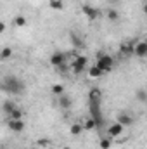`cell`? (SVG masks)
I'll list each match as a JSON object with an SVG mask.
<instances>
[{
  "label": "cell",
  "instance_id": "cell-24",
  "mask_svg": "<svg viewBox=\"0 0 147 149\" xmlns=\"http://www.w3.org/2000/svg\"><path fill=\"white\" fill-rule=\"evenodd\" d=\"M14 24L16 26H26V17H23V16L14 17Z\"/></svg>",
  "mask_w": 147,
  "mask_h": 149
},
{
  "label": "cell",
  "instance_id": "cell-20",
  "mask_svg": "<svg viewBox=\"0 0 147 149\" xmlns=\"http://www.w3.org/2000/svg\"><path fill=\"white\" fill-rule=\"evenodd\" d=\"M135 95H137V99H139L140 102H147V92H146V88H139V90L135 92Z\"/></svg>",
  "mask_w": 147,
  "mask_h": 149
},
{
  "label": "cell",
  "instance_id": "cell-16",
  "mask_svg": "<svg viewBox=\"0 0 147 149\" xmlns=\"http://www.w3.org/2000/svg\"><path fill=\"white\" fill-rule=\"evenodd\" d=\"M10 56H12V49L10 47H3L2 52H0V61H7Z\"/></svg>",
  "mask_w": 147,
  "mask_h": 149
},
{
  "label": "cell",
  "instance_id": "cell-7",
  "mask_svg": "<svg viewBox=\"0 0 147 149\" xmlns=\"http://www.w3.org/2000/svg\"><path fill=\"white\" fill-rule=\"evenodd\" d=\"M9 128L12 132H23L24 130V121L23 120H9Z\"/></svg>",
  "mask_w": 147,
  "mask_h": 149
},
{
  "label": "cell",
  "instance_id": "cell-17",
  "mask_svg": "<svg viewBox=\"0 0 147 149\" xmlns=\"http://www.w3.org/2000/svg\"><path fill=\"white\" fill-rule=\"evenodd\" d=\"M83 130H85V128H83V125H80V123H74V125H71V128H69L71 135H80Z\"/></svg>",
  "mask_w": 147,
  "mask_h": 149
},
{
  "label": "cell",
  "instance_id": "cell-23",
  "mask_svg": "<svg viewBox=\"0 0 147 149\" xmlns=\"http://www.w3.org/2000/svg\"><path fill=\"white\" fill-rule=\"evenodd\" d=\"M111 144H112V137H107V139H102L101 141V148L102 149H109Z\"/></svg>",
  "mask_w": 147,
  "mask_h": 149
},
{
  "label": "cell",
  "instance_id": "cell-2",
  "mask_svg": "<svg viewBox=\"0 0 147 149\" xmlns=\"http://www.w3.org/2000/svg\"><path fill=\"white\" fill-rule=\"evenodd\" d=\"M90 102V118L95 120L97 123V128H101L104 125V116H102V111H101V102L97 101H88Z\"/></svg>",
  "mask_w": 147,
  "mask_h": 149
},
{
  "label": "cell",
  "instance_id": "cell-27",
  "mask_svg": "<svg viewBox=\"0 0 147 149\" xmlns=\"http://www.w3.org/2000/svg\"><path fill=\"white\" fill-rule=\"evenodd\" d=\"M38 144H40V146H43V148H47V146H49V141H47V139H43V141L40 139V141H38Z\"/></svg>",
  "mask_w": 147,
  "mask_h": 149
},
{
  "label": "cell",
  "instance_id": "cell-26",
  "mask_svg": "<svg viewBox=\"0 0 147 149\" xmlns=\"http://www.w3.org/2000/svg\"><path fill=\"white\" fill-rule=\"evenodd\" d=\"M50 7L61 10V9H62V2H61V0H50Z\"/></svg>",
  "mask_w": 147,
  "mask_h": 149
},
{
  "label": "cell",
  "instance_id": "cell-8",
  "mask_svg": "<svg viewBox=\"0 0 147 149\" xmlns=\"http://www.w3.org/2000/svg\"><path fill=\"white\" fill-rule=\"evenodd\" d=\"M116 118H118V123H121L123 127H130V125L133 123V118H132L128 113H119Z\"/></svg>",
  "mask_w": 147,
  "mask_h": 149
},
{
  "label": "cell",
  "instance_id": "cell-25",
  "mask_svg": "<svg viewBox=\"0 0 147 149\" xmlns=\"http://www.w3.org/2000/svg\"><path fill=\"white\" fill-rule=\"evenodd\" d=\"M107 17H109L111 21H118V19H119V14H118V10L109 9V12H107Z\"/></svg>",
  "mask_w": 147,
  "mask_h": 149
},
{
  "label": "cell",
  "instance_id": "cell-14",
  "mask_svg": "<svg viewBox=\"0 0 147 149\" xmlns=\"http://www.w3.org/2000/svg\"><path fill=\"white\" fill-rule=\"evenodd\" d=\"M71 97H68V95H61V99H59V106L62 108V109H69L71 108Z\"/></svg>",
  "mask_w": 147,
  "mask_h": 149
},
{
  "label": "cell",
  "instance_id": "cell-3",
  "mask_svg": "<svg viewBox=\"0 0 147 149\" xmlns=\"http://www.w3.org/2000/svg\"><path fill=\"white\" fill-rule=\"evenodd\" d=\"M95 66H99L104 73H107V71L112 70V57H111V56H106V54L97 56V63H95Z\"/></svg>",
  "mask_w": 147,
  "mask_h": 149
},
{
  "label": "cell",
  "instance_id": "cell-4",
  "mask_svg": "<svg viewBox=\"0 0 147 149\" xmlns=\"http://www.w3.org/2000/svg\"><path fill=\"white\" fill-rule=\"evenodd\" d=\"M81 12L88 17V21H95V19L101 16V10H99V9H95V7H92L90 3L81 5Z\"/></svg>",
  "mask_w": 147,
  "mask_h": 149
},
{
  "label": "cell",
  "instance_id": "cell-1",
  "mask_svg": "<svg viewBox=\"0 0 147 149\" xmlns=\"http://www.w3.org/2000/svg\"><path fill=\"white\" fill-rule=\"evenodd\" d=\"M0 87H2V90H3L5 94L19 95V94L24 92V83H23L17 76H14V74H7V76H3Z\"/></svg>",
  "mask_w": 147,
  "mask_h": 149
},
{
  "label": "cell",
  "instance_id": "cell-19",
  "mask_svg": "<svg viewBox=\"0 0 147 149\" xmlns=\"http://www.w3.org/2000/svg\"><path fill=\"white\" fill-rule=\"evenodd\" d=\"M83 128H85V130H94V128H97L95 120H94V118H88V120L83 123Z\"/></svg>",
  "mask_w": 147,
  "mask_h": 149
},
{
  "label": "cell",
  "instance_id": "cell-5",
  "mask_svg": "<svg viewBox=\"0 0 147 149\" xmlns=\"http://www.w3.org/2000/svg\"><path fill=\"white\" fill-rule=\"evenodd\" d=\"M85 66H87V57H85V56H78L73 63H71V68H73V71H74L76 74L83 73Z\"/></svg>",
  "mask_w": 147,
  "mask_h": 149
},
{
  "label": "cell",
  "instance_id": "cell-12",
  "mask_svg": "<svg viewBox=\"0 0 147 149\" xmlns=\"http://www.w3.org/2000/svg\"><path fill=\"white\" fill-rule=\"evenodd\" d=\"M69 40H71L73 47H76V49H81V47H83V40L78 37L74 31H69Z\"/></svg>",
  "mask_w": 147,
  "mask_h": 149
},
{
  "label": "cell",
  "instance_id": "cell-11",
  "mask_svg": "<svg viewBox=\"0 0 147 149\" xmlns=\"http://www.w3.org/2000/svg\"><path fill=\"white\" fill-rule=\"evenodd\" d=\"M101 99H102L101 88H97V87L90 88V92H88V101H97V102H101Z\"/></svg>",
  "mask_w": 147,
  "mask_h": 149
},
{
  "label": "cell",
  "instance_id": "cell-10",
  "mask_svg": "<svg viewBox=\"0 0 147 149\" xmlns=\"http://www.w3.org/2000/svg\"><path fill=\"white\" fill-rule=\"evenodd\" d=\"M133 54L139 56V57L147 56V42H139V43H135V50H133Z\"/></svg>",
  "mask_w": 147,
  "mask_h": 149
},
{
  "label": "cell",
  "instance_id": "cell-21",
  "mask_svg": "<svg viewBox=\"0 0 147 149\" xmlns=\"http://www.w3.org/2000/svg\"><path fill=\"white\" fill-rule=\"evenodd\" d=\"M21 118H23V111L19 108H16L14 111L9 114V120H21Z\"/></svg>",
  "mask_w": 147,
  "mask_h": 149
},
{
  "label": "cell",
  "instance_id": "cell-15",
  "mask_svg": "<svg viewBox=\"0 0 147 149\" xmlns=\"http://www.w3.org/2000/svg\"><path fill=\"white\" fill-rule=\"evenodd\" d=\"M14 109H16V104H14L12 101H5V102H3V113H5L7 116L14 111Z\"/></svg>",
  "mask_w": 147,
  "mask_h": 149
},
{
  "label": "cell",
  "instance_id": "cell-29",
  "mask_svg": "<svg viewBox=\"0 0 147 149\" xmlns=\"http://www.w3.org/2000/svg\"><path fill=\"white\" fill-rule=\"evenodd\" d=\"M62 149H71V148H69V146H66V148H62Z\"/></svg>",
  "mask_w": 147,
  "mask_h": 149
},
{
  "label": "cell",
  "instance_id": "cell-28",
  "mask_svg": "<svg viewBox=\"0 0 147 149\" xmlns=\"http://www.w3.org/2000/svg\"><path fill=\"white\" fill-rule=\"evenodd\" d=\"M144 12H146V14H147V2H146V3H144Z\"/></svg>",
  "mask_w": 147,
  "mask_h": 149
},
{
  "label": "cell",
  "instance_id": "cell-22",
  "mask_svg": "<svg viewBox=\"0 0 147 149\" xmlns=\"http://www.w3.org/2000/svg\"><path fill=\"white\" fill-rule=\"evenodd\" d=\"M64 92V87L61 85V83H55V85H52V94H55V95H61Z\"/></svg>",
  "mask_w": 147,
  "mask_h": 149
},
{
  "label": "cell",
  "instance_id": "cell-30",
  "mask_svg": "<svg viewBox=\"0 0 147 149\" xmlns=\"http://www.w3.org/2000/svg\"><path fill=\"white\" fill-rule=\"evenodd\" d=\"M2 149H5V148H2Z\"/></svg>",
  "mask_w": 147,
  "mask_h": 149
},
{
  "label": "cell",
  "instance_id": "cell-6",
  "mask_svg": "<svg viewBox=\"0 0 147 149\" xmlns=\"http://www.w3.org/2000/svg\"><path fill=\"white\" fill-rule=\"evenodd\" d=\"M50 64H52L54 68H59V66L66 64V54H62V52H54V54L50 56Z\"/></svg>",
  "mask_w": 147,
  "mask_h": 149
},
{
  "label": "cell",
  "instance_id": "cell-18",
  "mask_svg": "<svg viewBox=\"0 0 147 149\" xmlns=\"http://www.w3.org/2000/svg\"><path fill=\"white\" fill-rule=\"evenodd\" d=\"M102 73H104V71H102V70H101L99 66H92V68L88 70V74H90L92 78H99V76H101Z\"/></svg>",
  "mask_w": 147,
  "mask_h": 149
},
{
  "label": "cell",
  "instance_id": "cell-13",
  "mask_svg": "<svg viewBox=\"0 0 147 149\" xmlns=\"http://www.w3.org/2000/svg\"><path fill=\"white\" fill-rule=\"evenodd\" d=\"M133 50H135V45H132V43H121V47H119V52L123 56H130V54H133Z\"/></svg>",
  "mask_w": 147,
  "mask_h": 149
},
{
  "label": "cell",
  "instance_id": "cell-9",
  "mask_svg": "<svg viewBox=\"0 0 147 149\" xmlns=\"http://www.w3.org/2000/svg\"><path fill=\"white\" fill-rule=\"evenodd\" d=\"M123 130H125V127L121 125V123H112L109 127V137H118V135H121L123 134Z\"/></svg>",
  "mask_w": 147,
  "mask_h": 149
}]
</instances>
